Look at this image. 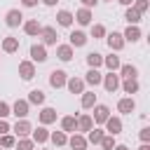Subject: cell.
<instances>
[{"label":"cell","mask_w":150,"mask_h":150,"mask_svg":"<svg viewBox=\"0 0 150 150\" xmlns=\"http://www.w3.org/2000/svg\"><path fill=\"white\" fill-rule=\"evenodd\" d=\"M5 23H7L9 28H16V26H21V23H23V14H21L19 9H9V12H7V16H5Z\"/></svg>","instance_id":"1"},{"label":"cell","mask_w":150,"mask_h":150,"mask_svg":"<svg viewBox=\"0 0 150 150\" xmlns=\"http://www.w3.org/2000/svg\"><path fill=\"white\" fill-rule=\"evenodd\" d=\"M66 73L63 70H52L49 73V84L54 87V89H61V87H66Z\"/></svg>","instance_id":"2"},{"label":"cell","mask_w":150,"mask_h":150,"mask_svg":"<svg viewBox=\"0 0 150 150\" xmlns=\"http://www.w3.org/2000/svg\"><path fill=\"white\" fill-rule=\"evenodd\" d=\"M101 84L105 87V91H117V87H120V75H115V73H108L103 80H101Z\"/></svg>","instance_id":"3"},{"label":"cell","mask_w":150,"mask_h":150,"mask_svg":"<svg viewBox=\"0 0 150 150\" xmlns=\"http://www.w3.org/2000/svg\"><path fill=\"white\" fill-rule=\"evenodd\" d=\"M108 47H110L112 52H120V49L124 47V38H122V33H115V30H112V33L108 35Z\"/></svg>","instance_id":"4"},{"label":"cell","mask_w":150,"mask_h":150,"mask_svg":"<svg viewBox=\"0 0 150 150\" xmlns=\"http://www.w3.org/2000/svg\"><path fill=\"white\" fill-rule=\"evenodd\" d=\"M30 59L38 61V63H45V61H47V49H45V45H33V47H30Z\"/></svg>","instance_id":"5"},{"label":"cell","mask_w":150,"mask_h":150,"mask_svg":"<svg viewBox=\"0 0 150 150\" xmlns=\"http://www.w3.org/2000/svg\"><path fill=\"white\" fill-rule=\"evenodd\" d=\"M19 75H21L23 80H33V75H35L33 61H21V63H19Z\"/></svg>","instance_id":"6"},{"label":"cell","mask_w":150,"mask_h":150,"mask_svg":"<svg viewBox=\"0 0 150 150\" xmlns=\"http://www.w3.org/2000/svg\"><path fill=\"white\" fill-rule=\"evenodd\" d=\"M117 110H120L122 115H129V112H134V110H136V101H134L131 96H127V98H120V103H117Z\"/></svg>","instance_id":"7"},{"label":"cell","mask_w":150,"mask_h":150,"mask_svg":"<svg viewBox=\"0 0 150 150\" xmlns=\"http://www.w3.org/2000/svg\"><path fill=\"white\" fill-rule=\"evenodd\" d=\"M12 131H14L19 138H23V136L30 134V122H28V120H16V124L12 127Z\"/></svg>","instance_id":"8"},{"label":"cell","mask_w":150,"mask_h":150,"mask_svg":"<svg viewBox=\"0 0 150 150\" xmlns=\"http://www.w3.org/2000/svg\"><path fill=\"white\" fill-rule=\"evenodd\" d=\"M40 35H42V40H45V45H56V28H52V26H42V30H40Z\"/></svg>","instance_id":"9"},{"label":"cell","mask_w":150,"mask_h":150,"mask_svg":"<svg viewBox=\"0 0 150 150\" xmlns=\"http://www.w3.org/2000/svg\"><path fill=\"white\" fill-rule=\"evenodd\" d=\"M66 87H68L70 94H82V91H84V80H80V77H70V80H66Z\"/></svg>","instance_id":"10"},{"label":"cell","mask_w":150,"mask_h":150,"mask_svg":"<svg viewBox=\"0 0 150 150\" xmlns=\"http://www.w3.org/2000/svg\"><path fill=\"white\" fill-rule=\"evenodd\" d=\"M105 129H108L110 136H117V134L122 131V120H120V117H108V120H105Z\"/></svg>","instance_id":"11"},{"label":"cell","mask_w":150,"mask_h":150,"mask_svg":"<svg viewBox=\"0 0 150 150\" xmlns=\"http://www.w3.org/2000/svg\"><path fill=\"white\" fill-rule=\"evenodd\" d=\"M73 19H77V23H80V26H89V23H91V9L82 7V9H77V12H75V16H73Z\"/></svg>","instance_id":"12"},{"label":"cell","mask_w":150,"mask_h":150,"mask_svg":"<svg viewBox=\"0 0 150 150\" xmlns=\"http://www.w3.org/2000/svg\"><path fill=\"white\" fill-rule=\"evenodd\" d=\"M12 112L16 115V120H19V117L23 120V117L28 115V101H23V98H19V101H16L14 105H12Z\"/></svg>","instance_id":"13"},{"label":"cell","mask_w":150,"mask_h":150,"mask_svg":"<svg viewBox=\"0 0 150 150\" xmlns=\"http://www.w3.org/2000/svg\"><path fill=\"white\" fill-rule=\"evenodd\" d=\"M68 145H70L73 150H87V138L80 136V134H73V136L68 138Z\"/></svg>","instance_id":"14"},{"label":"cell","mask_w":150,"mask_h":150,"mask_svg":"<svg viewBox=\"0 0 150 150\" xmlns=\"http://www.w3.org/2000/svg\"><path fill=\"white\" fill-rule=\"evenodd\" d=\"M68 38H70V47H84L87 45V35L82 30H73Z\"/></svg>","instance_id":"15"},{"label":"cell","mask_w":150,"mask_h":150,"mask_svg":"<svg viewBox=\"0 0 150 150\" xmlns=\"http://www.w3.org/2000/svg\"><path fill=\"white\" fill-rule=\"evenodd\" d=\"M101 80H103V75H101L96 68H89V73L84 75V82H87V84H91V87H98V84H101Z\"/></svg>","instance_id":"16"},{"label":"cell","mask_w":150,"mask_h":150,"mask_svg":"<svg viewBox=\"0 0 150 150\" xmlns=\"http://www.w3.org/2000/svg\"><path fill=\"white\" fill-rule=\"evenodd\" d=\"M108 112H110V108H108V105H96V108H94V122L103 124V122H105V120L110 117Z\"/></svg>","instance_id":"17"},{"label":"cell","mask_w":150,"mask_h":150,"mask_svg":"<svg viewBox=\"0 0 150 150\" xmlns=\"http://www.w3.org/2000/svg\"><path fill=\"white\" fill-rule=\"evenodd\" d=\"M122 38H124V42L129 40V42H136V40H141V28L138 26H129L124 33H122Z\"/></svg>","instance_id":"18"},{"label":"cell","mask_w":150,"mask_h":150,"mask_svg":"<svg viewBox=\"0 0 150 150\" xmlns=\"http://www.w3.org/2000/svg\"><path fill=\"white\" fill-rule=\"evenodd\" d=\"M40 122H42V124L56 122V110H54V108H42V110H40Z\"/></svg>","instance_id":"19"},{"label":"cell","mask_w":150,"mask_h":150,"mask_svg":"<svg viewBox=\"0 0 150 150\" xmlns=\"http://www.w3.org/2000/svg\"><path fill=\"white\" fill-rule=\"evenodd\" d=\"M23 30H26V35H40L42 26L38 23V19H30V21H26V23H23Z\"/></svg>","instance_id":"20"},{"label":"cell","mask_w":150,"mask_h":150,"mask_svg":"<svg viewBox=\"0 0 150 150\" xmlns=\"http://www.w3.org/2000/svg\"><path fill=\"white\" fill-rule=\"evenodd\" d=\"M56 54H59L61 61H70V59H73V47H70V45H59V47H56Z\"/></svg>","instance_id":"21"},{"label":"cell","mask_w":150,"mask_h":150,"mask_svg":"<svg viewBox=\"0 0 150 150\" xmlns=\"http://www.w3.org/2000/svg\"><path fill=\"white\" fill-rule=\"evenodd\" d=\"M122 89H124L127 94H136V91L141 89V84H138V80H136V77H129V80H124V82H122Z\"/></svg>","instance_id":"22"},{"label":"cell","mask_w":150,"mask_h":150,"mask_svg":"<svg viewBox=\"0 0 150 150\" xmlns=\"http://www.w3.org/2000/svg\"><path fill=\"white\" fill-rule=\"evenodd\" d=\"M56 21H59V26H66V28H68V26L73 23V14H70L68 9H61V12L56 14Z\"/></svg>","instance_id":"23"},{"label":"cell","mask_w":150,"mask_h":150,"mask_svg":"<svg viewBox=\"0 0 150 150\" xmlns=\"http://www.w3.org/2000/svg\"><path fill=\"white\" fill-rule=\"evenodd\" d=\"M2 49H5L7 54H14V52L19 49V40H16V38H5V40H2Z\"/></svg>","instance_id":"24"},{"label":"cell","mask_w":150,"mask_h":150,"mask_svg":"<svg viewBox=\"0 0 150 150\" xmlns=\"http://www.w3.org/2000/svg\"><path fill=\"white\" fill-rule=\"evenodd\" d=\"M120 73H122L124 80H129V77H136V75H138V68L131 66V63H124V66H120Z\"/></svg>","instance_id":"25"},{"label":"cell","mask_w":150,"mask_h":150,"mask_svg":"<svg viewBox=\"0 0 150 150\" xmlns=\"http://www.w3.org/2000/svg\"><path fill=\"white\" fill-rule=\"evenodd\" d=\"M28 103L42 105V103H45V91H42V89H33V91L28 94Z\"/></svg>","instance_id":"26"},{"label":"cell","mask_w":150,"mask_h":150,"mask_svg":"<svg viewBox=\"0 0 150 150\" xmlns=\"http://www.w3.org/2000/svg\"><path fill=\"white\" fill-rule=\"evenodd\" d=\"M75 129H80V131H89V129H94V120L89 117V115H82L80 120H77V127Z\"/></svg>","instance_id":"27"},{"label":"cell","mask_w":150,"mask_h":150,"mask_svg":"<svg viewBox=\"0 0 150 150\" xmlns=\"http://www.w3.org/2000/svg\"><path fill=\"white\" fill-rule=\"evenodd\" d=\"M124 19L129 21V26H136V23L141 21V14H138L134 7H127V12H124Z\"/></svg>","instance_id":"28"},{"label":"cell","mask_w":150,"mask_h":150,"mask_svg":"<svg viewBox=\"0 0 150 150\" xmlns=\"http://www.w3.org/2000/svg\"><path fill=\"white\" fill-rule=\"evenodd\" d=\"M87 63H89V68H98V66L103 63V56H101L98 52H89V54H87Z\"/></svg>","instance_id":"29"},{"label":"cell","mask_w":150,"mask_h":150,"mask_svg":"<svg viewBox=\"0 0 150 150\" xmlns=\"http://www.w3.org/2000/svg\"><path fill=\"white\" fill-rule=\"evenodd\" d=\"M96 105V94L94 91H82V108H94Z\"/></svg>","instance_id":"30"},{"label":"cell","mask_w":150,"mask_h":150,"mask_svg":"<svg viewBox=\"0 0 150 150\" xmlns=\"http://www.w3.org/2000/svg\"><path fill=\"white\" fill-rule=\"evenodd\" d=\"M49 138V131L45 129V127H38L35 131H33V143H45Z\"/></svg>","instance_id":"31"},{"label":"cell","mask_w":150,"mask_h":150,"mask_svg":"<svg viewBox=\"0 0 150 150\" xmlns=\"http://www.w3.org/2000/svg\"><path fill=\"white\" fill-rule=\"evenodd\" d=\"M103 63H105V66L110 68V73H115V70H117V68L122 66V63H120V56H115V54L105 56V59H103Z\"/></svg>","instance_id":"32"},{"label":"cell","mask_w":150,"mask_h":150,"mask_svg":"<svg viewBox=\"0 0 150 150\" xmlns=\"http://www.w3.org/2000/svg\"><path fill=\"white\" fill-rule=\"evenodd\" d=\"M75 127H77V120H75V117L66 115V117L61 120V129H63V131H75Z\"/></svg>","instance_id":"33"},{"label":"cell","mask_w":150,"mask_h":150,"mask_svg":"<svg viewBox=\"0 0 150 150\" xmlns=\"http://www.w3.org/2000/svg\"><path fill=\"white\" fill-rule=\"evenodd\" d=\"M49 138H52L54 145H66V143H68V138H66L63 131H54V134H49Z\"/></svg>","instance_id":"34"},{"label":"cell","mask_w":150,"mask_h":150,"mask_svg":"<svg viewBox=\"0 0 150 150\" xmlns=\"http://www.w3.org/2000/svg\"><path fill=\"white\" fill-rule=\"evenodd\" d=\"M87 134H89V143H94V145H96V143H101V138L105 136L101 129H89Z\"/></svg>","instance_id":"35"},{"label":"cell","mask_w":150,"mask_h":150,"mask_svg":"<svg viewBox=\"0 0 150 150\" xmlns=\"http://www.w3.org/2000/svg\"><path fill=\"white\" fill-rule=\"evenodd\" d=\"M12 145H16L14 136H9V134H2V136H0V148H12Z\"/></svg>","instance_id":"36"},{"label":"cell","mask_w":150,"mask_h":150,"mask_svg":"<svg viewBox=\"0 0 150 150\" xmlns=\"http://www.w3.org/2000/svg\"><path fill=\"white\" fill-rule=\"evenodd\" d=\"M103 35H105V28H103L101 23L91 26V38H94V40H98V38H103Z\"/></svg>","instance_id":"37"},{"label":"cell","mask_w":150,"mask_h":150,"mask_svg":"<svg viewBox=\"0 0 150 150\" xmlns=\"http://www.w3.org/2000/svg\"><path fill=\"white\" fill-rule=\"evenodd\" d=\"M101 145H103V150H112V148H115V138L108 134V136L101 138Z\"/></svg>","instance_id":"38"},{"label":"cell","mask_w":150,"mask_h":150,"mask_svg":"<svg viewBox=\"0 0 150 150\" xmlns=\"http://www.w3.org/2000/svg\"><path fill=\"white\" fill-rule=\"evenodd\" d=\"M148 7H150V2H148V0H134V9H136L138 14H143Z\"/></svg>","instance_id":"39"},{"label":"cell","mask_w":150,"mask_h":150,"mask_svg":"<svg viewBox=\"0 0 150 150\" xmlns=\"http://www.w3.org/2000/svg\"><path fill=\"white\" fill-rule=\"evenodd\" d=\"M16 150H33V141L30 138H21L16 143Z\"/></svg>","instance_id":"40"},{"label":"cell","mask_w":150,"mask_h":150,"mask_svg":"<svg viewBox=\"0 0 150 150\" xmlns=\"http://www.w3.org/2000/svg\"><path fill=\"white\" fill-rule=\"evenodd\" d=\"M7 115H9V105H7L5 101H0V120H5Z\"/></svg>","instance_id":"41"},{"label":"cell","mask_w":150,"mask_h":150,"mask_svg":"<svg viewBox=\"0 0 150 150\" xmlns=\"http://www.w3.org/2000/svg\"><path fill=\"white\" fill-rule=\"evenodd\" d=\"M141 141H143V143H148V141H150V129H148V127H145V129H141Z\"/></svg>","instance_id":"42"},{"label":"cell","mask_w":150,"mask_h":150,"mask_svg":"<svg viewBox=\"0 0 150 150\" xmlns=\"http://www.w3.org/2000/svg\"><path fill=\"white\" fill-rule=\"evenodd\" d=\"M7 131H9V124H7L5 120H0V136H2V134H7Z\"/></svg>","instance_id":"43"},{"label":"cell","mask_w":150,"mask_h":150,"mask_svg":"<svg viewBox=\"0 0 150 150\" xmlns=\"http://www.w3.org/2000/svg\"><path fill=\"white\" fill-rule=\"evenodd\" d=\"M80 2H82V5L87 7V9H91V7H94V5L98 2V0H80Z\"/></svg>","instance_id":"44"},{"label":"cell","mask_w":150,"mask_h":150,"mask_svg":"<svg viewBox=\"0 0 150 150\" xmlns=\"http://www.w3.org/2000/svg\"><path fill=\"white\" fill-rule=\"evenodd\" d=\"M21 5H23V7H35L38 0H21Z\"/></svg>","instance_id":"45"},{"label":"cell","mask_w":150,"mask_h":150,"mask_svg":"<svg viewBox=\"0 0 150 150\" xmlns=\"http://www.w3.org/2000/svg\"><path fill=\"white\" fill-rule=\"evenodd\" d=\"M42 2H45V5H47V7H52V5H56V2H59V0H42Z\"/></svg>","instance_id":"46"},{"label":"cell","mask_w":150,"mask_h":150,"mask_svg":"<svg viewBox=\"0 0 150 150\" xmlns=\"http://www.w3.org/2000/svg\"><path fill=\"white\" fill-rule=\"evenodd\" d=\"M117 2H120V5H127V7H129V5H134V0H117Z\"/></svg>","instance_id":"47"},{"label":"cell","mask_w":150,"mask_h":150,"mask_svg":"<svg viewBox=\"0 0 150 150\" xmlns=\"http://www.w3.org/2000/svg\"><path fill=\"white\" fill-rule=\"evenodd\" d=\"M112 150H129V148H127V145H115Z\"/></svg>","instance_id":"48"},{"label":"cell","mask_w":150,"mask_h":150,"mask_svg":"<svg viewBox=\"0 0 150 150\" xmlns=\"http://www.w3.org/2000/svg\"><path fill=\"white\" fill-rule=\"evenodd\" d=\"M138 150H150V145H148V143H143V145H141Z\"/></svg>","instance_id":"49"},{"label":"cell","mask_w":150,"mask_h":150,"mask_svg":"<svg viewBox=\"0 0 150 150\" xmlns=\"http://www.w3.org/2000/svg\"><path fill=\"white\" fill-rule=\"evenodd\" d=\"M105 2H112V0H105Z\"/></svg>","instance_id":"50"}]
</instances>
